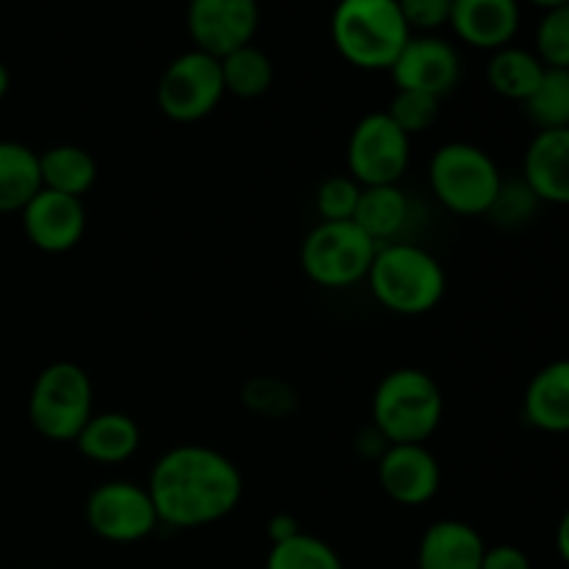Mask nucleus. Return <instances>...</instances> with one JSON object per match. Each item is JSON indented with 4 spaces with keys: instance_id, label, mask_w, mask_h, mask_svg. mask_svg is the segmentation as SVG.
Wrapping results in <instances>:
<instances>
[{
    "instance_id": "32",
    "label": "nucleus",
    "mask_w": 569,
    "mask_h": 569,
    "mask_svg": "<svg viewBox=\"0 0 569 569\" xmlns=\"http://www.w3.org/2000/svg\"><path fill=\"white\" fill-rule=\"evenodd\" d=\"M481 569H533V567L526 550L515 548V545H495V548H487V553H483Z\"/></svg>"
},
{
    "instance_id": "9",
    "label": "nucleus",
    "mask_w": 569,
    "mask_h": 569,
    "mask_svg": "<svg viewBox=\"0 0 569 569\" xmlns=\"http://www.w3.org/2000/svg\"><path fill=\"white\" fill-rule=\"evenodd\" d=\"M348 176L361 187L400 183L411 161V137L395 126L387 111L361 117L348 139Z\"/></svg>"
},
{
    "instance_id": "24",
    "label": "nucleus",
    "mask_w": 569,
    "mask_h": 569,
    "mask_svg": "<svg viewBox=\"0 0 569 569\" xmlns=\"http://www.w3.org/2000/svg\"><path fill=\"white\" fill-rule=\"evenodd\" d=\"M220 70L226 94L242 100H256L270 92L272 76H276L270 56L261 48H256V44H244V48L222 56Z\"/></svg>"
},
{
    "instance_id": "18",
    "label": "nucleus",
    "mask_w": 569,
    "mask_h": 569,
    "mask_svg": "<svg viewBox=\"0 0 569 569\" xmlns=\"http://www.w3.org/2000/svg\"><path fill=\"white\" fill-rule=\"evenodd\" d=\"M72 445L83 459L94 461V465H122L139 450L142 431H139L137 420L122 411H100V415L89 417Z\"/></svg>"
},
{
    "instance_id": "29",
    "label": "nucleus",
    "mask_w": 569,
    "mask_h": 569,
    "mask_svg": "<svg viewBox=\"0 0 569 569\" xmlns=\"http://www.w3.org/2000/svg\"><path fill=\"white\" fill-rule=\"evenodd\" d=\"M361 198V183H356L350 176H331L317 189V214L320 222H348L353 220L356 206Z\"/></svg>"
},
{
    "instance_id": "21",
    "label": "nucleus",
    "mask_w": 569,
    "mask_h": 569,
    "mask_svg": "<svg viewBox=\"0 0 569 569\" xmlns=\"http://www.w3.org/2000/svg\"><path fill=\"white\" fill-rule=\"evenodd\" d=\"M42 189L39 153L14 139H0V214H14Z\"/></svg>"
},
{
    "instance_id": "5",
    "label": "nucleus",
    "mask_w": 569,
    "mask_h": 569,
    "mask_svg": "<svg viewBox=\"0 0 569 569\" xmlns=\"http://www.w3.org/2000/svg\"><path fill=\"white\" fill-rule=\"evenodd\" d=\"M428 183L439 203L459 217H483L492 211L503 176L492 156L470 142H448L428 161Z\"/></svg>"
},
{
    "instance_id": "17",
    "label": "nucleus",
    "mask_w": 569,
    "mask_h": 569,
    "mask_svg": "<svg viewBox=\"0 0 569 569\" xmlns=\"http://www.w3.org/2000/svg\"><path fill=\"white\" fill-rule=\"evenodd\" d=\"M487 542L461 520H437L417 545V569H481Z\"/></svg>"
},
{
    "instance_id": "20",
    "label": "nucleus",
    "mask_w": 569,
    "mask_h": 569,
    "mask_svg": "<svg viewBox=\"0 0 569 569\" xmlns=\"http://www.w3.org/2000/svg\"><path fill=\"white\" fill-rule=\"evenodd\" d=\"M409 220V198L400 183L389 187H361L359 206H356L353 222L376 244H387L398 239Z\"/></svg>"
},
{
    "instance_id": "13",
    "label": "nucleus",
    "mask_w": 569,
    "mask_h": 569,
    "mask_svg": "<svg viewBox=\"0 0 569 569\" xmlns=\"http://www.w3.org/2000/svg\"><path fill=\"white\" fill-rule=\"evenodd\" d=\"M28 242L42 253H67L87 233V209L81 198L39 189L20 211Z\"/></svg>"
},
{
    "instance_id": "6",
    "label": "nucleus",
    "mask_w": 569,
    "mask_h": 569,
    "mask_svg": "<svg viewBox=\"0 0 569 569\" xmlns=\"http://www.w3.org/2000/svg\"><path fill=\"white\" fill-rule=\"evenodd\" d=\"M94 387L76 361H53L33 378L28 395V422L48 442H76L94 415Z\"/></svg>"
},
{
    "instance_id": "10",
    "label": "nucleus",
    "mask_w": 569,
    "mask_h": 569,
    "mask_svg": "<svg viewBox=\"0 0 569 569\" xmlns=\"http://www.w3.org/2000/svg\"><path fill=\"white\" fill-rule=\"evenodd\" d=\"M83 517L94 537L111 545H133L161 526L148 487L133 481H106L89 492Z\"/></svg>"
},
{
    "instance_id": "36",
    "label": "nucleus",
    "mask_w": 569,
    "mask_h": 569,
    "mask_svg": "<svg viewBox=\"0 0 569 569\" xmlns=\"http://www.w3.org/2000/svg\"><path fill=\"white\" fill-rule=\"evenodd\" d=\"M528 3H533V6H539V9H556V6H567L569 0H528Z\"/></svg>"
},
{
    "instance_id": "33",
    "label": "nucleus",
    "mask_w": 569,
    "mask_h": 569,
    "mask_svg": "<svg viewBox=\"0 0 569 569\" xmlns=\"http://www.w3.org/2000/svg\"><path fill=\"white\" fill-rule=\"evenodd\" d=\"M267 533H270V542L278 545V542H287V539L298 537V533H303V528H300V522L295 520L292 515H276L270 520V526H267Z\"/></svg>"
},
{
    "instance_id": "25",
    "label": "nucleus",
    "mask_w": 569,
    "mask_h": 569,
    "mask_svg": "<svg viewBox=\"0 0 569 569\" xmlns=\"http://www.w3.org/2000/svg\"><path fill=\"white\" fill-rule=\"evenodd\" d=\"M264 569H345V565L326 539L303 531L287 542L272 545Z\"/></svg>"
},
{
    "instance_id": "7",
    "label": "nucleus",
    "mask_w": 569,
    "mask_h": 569,
    "mask_svg": "<svg viewBox=\"0 0 569 569\" xmlns=\"http://www.w3.org/2000/svg\"><path fill=\"white\" fill-rule=\"evenodd\" d=\"M378 244L348 222H320L300 244V267L306 278L322 289H348L367 281Z\"/></svg>"
},
{
    "instance_id": "30",
    "label": "nucleus",
    "mask_w": 569,
    "mask_h": 569,
    "mask_svg": "<svg viewBox=\"0 0 569 569\" xmlns=\"http://www.w3.org/2000/svg\"><path fill=\"white\" fill-rule=\"evenodd\" d=\"M537 194L528 189L526 181L520 183H506L503 181V189H500L498 200H495L492 211H489V217H495L498 222H503V226H520V222H526L528 217L537 211Z\"/></svg>"
},
{
    "instance_id": "26",
    "label": "nucleus",
    "mask_w": 569,
    "mask_h": 569,
    "mask_svg": "<svg viewBox=\"0 0 569 569\" xmlns=\"http://www.w3.org/2000/svg\"><path fill=\"white\" fill-rule=\"evenodd\" d=\"M522 106H526L528 117L539 126V131L569 128V70L548 67L537 92Z\"/></svg>"
},
{
    "instance_id": "12",
    "label": "nucleus",
    "mask_w": 569,
    "mask_h": 569,
    "mask_svg": "<svg viewBox=\"0 0 569 569\" xmlns=\"http://www.w3.org/2000/svg\"><path fill=\"white\" fill-rule=\"evenodd\" d=\"M389 76L398 89L426 92L442 100L461 81L459 50L448 39L433 37V33H417V37L411 33Z\"/></svg>"
},
{
    "instance_id": "1",
    "label": "nucleus",
    "mask_w": 569,
    "mask_h": 569,
    "mask_svg": "<svg viewBox=\"0 0 569 569\" xmlns=\"http://www.w3.org/2000/svg\"><path fill=\"white\" fill-rule=\"evenodd\" d=\"M148 492L159 522L206 528L233 515L244 492L239 467L209 445H178L153 465Z\"/></svg>"
},
{
    "instance_id": "15",
    "label": "nucleus",
    "mask_w": 569,
    "mask_h": 569,
    "mask_svg": "<svg viewBox=\"0 0 569 569\" xmlns=\"http://www.w3.org/2000/svg\"><path fill=\"white\" fill-rule=\"evenodd\" d=\"M448 26L470 48L495 53L520 31V0H453Z\"/></svg>"
},
{
    "instance_id": "35",
    "label": "nucleus",
    "mask_w": 569,
    "mask_h": 569,
    "mask_svg": "<svg viewBox=\"0 0 569 569\" xmlns=\"http://www.w3.org/2000/svg\"><path fill=\"white\" fill-rule=\"evenodd\" d=\"M9 87H11V76H9V70H6L3 61H0V100L6 98V92H9Z\"/></svg>"
},
{
    "instance_id": "27",
    "label": "nucleus",
    "mask_w": 569,
    "mask_h": 569,
    "mask_svg": "<svg viewBox=\"0 0 569 569\" xmlns=\"http://www.w3.org/2000/svg\"><path fill=\"white\" fill-rule=\"evenodd\" d=\"M439 109H442V100L433 98V94L398 89L395 98L389 100L387 114L392 117L400 131L409 133V137H417V133H426L437 126Z\"/></svg>"
},
{
    "instance_id": "31",
    "label": "nucleus",
    "mask_w": 569,
    "mask_h": 569,
    "mask_svg": "<svg viewBox=\"0 0 569 569\" xmlns=\"http://www.w3.org/2000/svg\"><path fill=\"white\" fill-rule=\"evenodd\" d=\"M398 6L411 33H431L450 22L453 0H398Z\"/></svg>"
},
{
    "instance_id": "14",
    "label": "nucleus",
    "mask_w": 569,
    "mask_h": 569,
    "mask_svg": "<svg viewBox=\"0 0 569 569\" xmlns=\"http://www.w3.org/2000/svg\"><path fill=\"white\" fill-rule=\"evenodd\" d=\"M378 483L398 506H426L442 487V467L426 445H387L378 459Z\"/></svg>"
},
{
    "instance_id": "4",
    "label": "nucleus",
    "mask_w": 569,
    "mask_h": 569,
    "mask_svg": "<svg viewBox=\"0 0 569 569\" xmlns=\"http://www.w3.org/2000/svg\"><path fill=\"white\" fill-rule=\"evenodd\" d=\"M331 39L348 64L392 70L411 31L398 0H339L331 14Z\"/></svg>"
},
{
    "instance_id": "2",
    "label": "nucleus",
    "mask_w": 569,
    "mask_h": 569,
    "mask_svg": "<svg viewBox=\"0 0 569 569\" xmlns=\"http://www.w3.org/2000/svg\"><path fill=\"white\" fill-rule=\"evenodd\" d=\"M372 298L392 315L420 317L437 309L448 292V276L433 253L411 242L378 244L367 272Z\"/></svg>"
},
{
    "instance_id": "23",
    "label": "nucleus",
    "mask_w": 569,
    "mask_h": 569,
    "mask_svg": "<svg viewBox=\"0 0 569 569\" xmlns=\"http://www.w3.org/2000/svg\"><path fill=\"white\" fill-rule=\"evenodd\" d=\"M545 70L548 67L539 61L537 53H531L526 48H515V44H506V48L495 50L492 59H489L487 81L500 98L526 103L537 92Z\"/></svg>"
},
{
    "instance_id": "11",
    "label": "nucleus",
    "mask_w": 569,
    "mask_h": 569,
    "mask_svg": "<svg viewBox=\"0 0 569 569\" xmlns=\"http://www.w3.org/2000/svg\"><path fill=\"white\" fill-rule=\"evenodd\" d=\"M259 22V0H189L187 31L194 50L214 59L253 44Z\"/></svg>"
},
{
    "instance_id": "3",
    "label": "nucleus",
    "mask_w": 569,
    "mask_h": 569,
    "mask_svg": "<svg viewBox=\"0 0 569 569\" xmlns=\"http://www.w3.org/2000/svg\"><path fill=\"white\" fill-rule=\"evenodd\" d=\"M445 415L439 383L417 367H398L378 381L372 426L387 445H426Z\"/></svg>"
},
{
    "instance_id": "8",
    "label": "nucleus",
    "mask_w": 569,
    "mask_h": 569,
    "mask_svg": "<svg viewBox=\"0 0 569 569\" xmlns=\"http://www.w3.org/2000/svg\"><path fill=\"white\" fill-rule=\"evenodd\" d=\"M226 98L220 59L203 50H187L176 56L161 72L156 87V103L172 122L206 120Z\"/></svg>"
},
{
    "instance_id": "16",
    "label": "nucleus",
    "mask_w": 569,
    "mask_h": 569,
    "mask_svg": "<svg viewBox=\"0 0 569 569\" xmlns=\"http://www.w3.org/2000/svg\"><path fill=\"white\" fill-rule=\"evenodd\" d=\"M522 181L539 203L569 206V128L539 131L522 159Z\"/></svg>"
},
{
    "instance_id": "19",
    "label": "nucleus",
    "mask_w": 569,
    "mask_h": 569,
    "mask_svg": "<svg viewBox=\"0 0 569 569\" xmlns=\"http://www.w3.org/2000/svg\"><path fill=\"white\" fill-rule=\"evenodd\" d=\"M526 420L545 433H569V359L542 367L526 389Z\"/></svg>"
},
{
    "instance_id": "34",
    "label": "nucleus",
    "mask_w": 569,
    "mask_h": 569,
    "mask_svg": "<svg viewBox=\"0 0 569 569\" xmlns=\"http://www.w3.org/2000/svg\"><path fill=\"white\" fill-rule=\"evenodd\" d=\"M556 550H559V556L565 559V565L569 567V509H567V515L561 517L559 531H556Z\"/></svg>"
},
{
    "instance_id": "22",
    "label": "nucleus",
    "mask_w": 569,
    "mask_h": 569,
    "mask_svg": "<svg viewBox=\"0 0 569 569\" xmlns=\"http://www.w3.org/2000/svg\"><path fill=\"white\" fill-rule=\"evenodd\" d=\"M39 176L42 189L83 200L98 181V161L81 144H53L39 153Z\"/></svg>"
},
{
    "instance_id": "28",
    "label": "nucleus",
    "mask_w": 569,
    "mask_h": 569,
    "mask_svg": "<svg viewBox=\"0 0 569 569\" xmlns=\"http://www.w3.org/2000/svg\"><path fill=\"white\" fill-rule=\"evenodd\" d=\"M537 56L545 67L569 70V3L548 9L539 20Z\"/></svg>"
}]
</instances>
